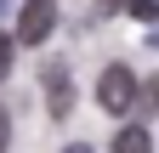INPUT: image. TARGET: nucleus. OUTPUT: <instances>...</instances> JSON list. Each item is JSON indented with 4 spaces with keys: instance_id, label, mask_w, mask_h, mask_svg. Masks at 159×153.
Instances as JSON below:
<instances>
[{
    "instance_id": "1",
    "label": "nucleus",
    "mask_w": 159,
    "mask_h": 153,
    "mask_svg": "<svg viewBox=\"0 0 159 153\" xmlns=\"http://www.w3.org/2000/svg\"><path fill=\"white\" fill-rule=\"evenodd\" d=\"M136 74L125 68V63H108L102 68V80H97V102H102L108 113H131V102H136Z\"/></svg>"
},
{
    "instance_id": "4",
    "label": "nucleus",
    "mask_w": 159,
    "mask_h": 153,
    "mask_svg": "<svg viewBox=\"0 0 159 153\" xmlns=\"http://www.w3.org/2000/svg\"><path fill=\"white\" fill-rule=\"evenodd\" d=\"M114 153H153V130L148 125H125L114 136Z\"/></svg>"
},
{
    "instance_id": "7",
    "label": "nucleus",
    "mask_w": 159,
    "mask_h": 153,
    "mask_svg": "<svg viewBox=\"0 0 159 153\" xmlns=\"http://www.w3.org/2000/svg\"><path fill=\"white\" fill-rule=\"evenodd\" d=\"M6 142H11V113L0 108V153H6Z\"/></svg>"
},
{
    "instance_id": "8",
    "label": "nucleus",
    "mask_w": 159,
    "mask_h": 153,
    "mask_svg": "<svg viewBox=\"0 0 159 153\" xmlns=\"http://www.w3.org/2000/svg\"><path fill=\"white\" fill-rule=\"evenodd\" d=\"M63 153H91V147H85V142H68V147H63Z\"/></svg>"
},
{
    "instance_id": "6",
    "label": "nucleus",
    "mask_w": 159,
    "mask_h": 153,
    "mask_svg": "<svg viewBox=\"0 0 159 153\" xmlns=\"http://www.w3.org/2000/svg\"><path fill=\"white\" fill-rule=\"evenodd\" d=\"M131 6V17H142V23H153V0H125Z\"/></svg>"
},
{
    "instance_id": "3",
    "label": "nucleus",
    "mask_w": 159,
    "mask_h": 153,
    "mask_svg": "<svg viewBox=\"0 0 159 153\" xmlns=\"http://www.w3.org/2000/svg\"><path fill=\"white\" fill-rule=\"evenodd\" d=\"M40 80H46V108H51V119L63 125L68 113H74V85H68V63H63V57H51Z\"/></svg>"
},
{
    "instance_id": "2",
    "label": "nucleus",
    "mask_w": 159,
    "mask_h": 153,
    "mask_svg": "<svg viewBox=\"0 0 159 153\" xmlns=\"http://www.w3.org/2000/svg\"><path fill=\"white\" fill-rule=\"evenodd\" d=\"M51 28H57V0H23V6H17V34H11V40L46 46Z\"/></svg>"
},
{
    "instance_id": "5",
    "label": "nucleus",
    "mask_w": 159,
    "mask_h": 153,
    "mask_svg": "<svg viewBox=\"0 0 159 153\" xmlns=\"http://www.w3.org/2000/svg\"><path fill=\"white\" fill-rule=\"evenodd\" d=\"M11 57H17V40H11V34H0V80L11 74Z\"/></svg>"
}]
</instances>
